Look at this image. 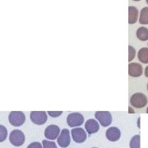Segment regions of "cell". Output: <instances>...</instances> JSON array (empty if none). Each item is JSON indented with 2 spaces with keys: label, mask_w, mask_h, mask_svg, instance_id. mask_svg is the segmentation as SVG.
Returning <instances> with one entry per match:
<instances>
[{
  "label": "cell",
  "mask_w": 148,
  "mask_h": 148,
  "mask_svg": "<svg viewBox=\"0 0 148 148\" xmlns=\"http://www.w3.org/2000/svg\"><path fill=\"white\" fill-rule=\"evenodd\" d=\"M145 76H146L147 77H148V66L146 68V69H145Z\"/></svg>",
  "instance_id": "cell-23"
},
{
  "label": "cell",
  "mask_w": 148,
  "mask_h": 148,
  "mask_svg": "<svg viewBox=\"0 0 148 148\" xmlns=\"http://www.w3.org/2000/svg\"><path fill=\"white\" fill-rule=\"evenodd\" d=\"M95 117L103 127H109L112 123V115L109 111H96Z\"/></svg>",
  "instance_id": "cell-4"
},
{
  "label": "cell",
  "mask_w": 148,
  "mask_h": 148,
  "mask_svg": "<svg viewBox=\"0 0 148 148\" xmlns=\"http://www.w3.org/2000/svg\"><path fill=\"white\" fill-rule=\"evenodd\" d=\"M71 135H72L73 140L77 143H84L87 138L86 131L82 127H74V128H73L71 131Z\"/></svg>",
  "instance_id": "cell-7"
},
{
  "label": "cell",
  "mask_w": 148,
  "mask_h": 148,
  "mask_svg": "<svg viewBox=\"0 0 148 148\" xmlns=\"http://www.w3.org/2000/svg\"><path fill=\"white\" fill-rule=\"evenodd\" d=\"M147 114H148V107H147Z\"/></svg>",
  "instance_id": "cell-26"
},
{
  "label": "cell",
  "mask_w": 148,
  "mask_h": 148,
  "mask_svg": "<svg viewBox=\"0 0 148 148\" xmlns=\"http://www.w3.org/2000/svg\"><path fill=\"white\" fill-rule=\"evenodd\" d=\"M135 54H136L135 49L131 45H129L128 46V61L129 62H131L132 59L135 58Z\"/></svg>",
  "instance_id": "cell-20"
},
{
  "label": "cell",
  "mask_w": 148,
  "mask_h": 148,
  "mask_svg": "<svg viewBox=\"0 0 148 148\" xmlns=\"http://www.w3.org/2000/svg\"><path fill=\"white\" fill-rule=\"evenodd\" d=\"M133 1H137V2H138V1H141V0H133Z\"/></svg>",
  "instance_id": "cell-24"
},
{
  "label": "cell",
  "mask_w": 148,
  "mask_h": 148,
  "mask_svg": "<svg viewBox=\"0 0 148 148\" xmlns=\"http://www.w3.org/2000/svg\"><path fill=\"white\" fill-rule=\"evenodd\" d=\"M67 123L69 127H78L84 123V117L80 113H72L68 115Z\"/></svg>",
  "instance_id": "cell-5"
},
{
  "label": "cell",
  "mask_w": 148,
  "mask_h": 148,
  "mask_svg": "<svg viewBox=\"0 0 148 148\" xmlns=\"http://www.w3.org/2000/svg\"><path fill=\"white\" fill-rule=\"evenodd\" d=\"M8 136V131L3 125H0V142H3L7 138Z\"/></svg>",
  "instance_id": "cell-18"
},
{
  "label": "cell",
  "mask_w": 148,
  "mask_h": 148,
  "mask_svg": "<svg viewBox=\"0 0 148 148\" xmlns=\"http://www.w3.org/2000/svg\"><path fill=\"white\" fill-rule=\"evenodd\" d=\"M9 140L11 144L14 147H21L25 143V135L21 130L15 129L11 132Z\"/></svg>",
  "instance_id": "cell-3"
},
{
  "label": "cell",
  "mask_w": 148,
  "mask_h": 148,
  "mask_svg": "<svg viewBox=\"0 0 148 148\" xmlns=\"http://www.w3.org/2000/svg\"><path fill=\"white\" fill-rule=\"evenodd\" d=\"M85 128H86V131L87 132V133L93 134V133H95V132H97L99 131L100 125H99V123H98L97 120L88 119L87 121L86 122Z\"/></svg>",
  "instance_id": "cell-12"
},
{
  "label": "cell",
  "mask_w": 148,
  "mask_h": 148,
  "mask_svg": "<svg viewBox=\"0 0 148 148\" xmlns=\"http://www.w3.org/2000/svg\"><path fill=\"white\" fill-rule=\"evenodd\" d=\"M43 148H58L57 145L54 142H50L48 140H44L42 142Z\"/></svg>",
  "instance_id": "cell-19"
},
{
  "label": "cell",
  "mask_w": 148,
  "mask_h": 148,
  "mask_svg": "<svg viewBox=\"0 0 148 148\" xmlns=\"http://www.w3.org/2000/svg\"><path fill=\"white\" fill-rule=\"evenodd\" d=\"M138 19V9L136 7H128V23L135 24Z\"/></svg>",
  "instance_id": "cell-13"
},
{
  "label": "cell",
  "mask_w": 148,
  "mask_h": 148,
  "mask_svg": "<svg viewBox=\"0 0 148 148\" xmlns=\"http://www.w3.org/2000/svg\"><path fill=\"white\" fill-rule=\"evenodd\" d=\"M140 139H141V137L139 134L132 137L129 143L130 148H140V141H141Z\"/></svg>",
  "instance_id": "cell-17"
},
{
  "label": "cell",
  "mask_w": 148,
  "mask_h": 148,
  "mask_svg": "<svg viewBox=\"0 0 148 148\" xmlns=\"http://www.w3.org/2000/svg\"><path fill=\"white\" fill-rule=\"evenodd\" d=\"M48 114H49V116L56 118V117L60 116L63 114V112L62 111H48Z\"/></svg>",
  "instance_id": "cell-21"
},
{
  "label": "cell",
  "mask_w": 148,
  "mask_h": 148,
  "mask_svg": "<svg viewBox=\"0 0 148 148\" xmlns=\"http://www.w3.org/2000/svg\"><path fill=\"white\" fill-rule=\"evenodd\" d=\"M47 114L45 111L31 112V120L36 125H43L47 122Z\"/></svg>",
  "instance_id": "cell-6"
},
{
  "label": "cell",
  "mask_w": 148,
  "mask_h": 148,
  "mask_svg": "<svg viewBox=\"0 0 148 148\" xmlns=\"http://www.w3.org/2000/svg\"><path fill=\"white\" fill-rule=\"evenodd\" d=\"M60 128L57 125H49L45 130V137L49 140H55L60 135Z\"/></svg>",
  "instance_id": "cell-8"
},
{
  "label": "cell",
  "mask_w": 148,
  "mask_h": 148,
  "mask_svg": "<svg viewBox=\"0 0 148 148\" xmlns=\"http://www.w3.org/2000/svg\"><path fill=\"white\" fill-rule=\"evenodd\" d=\"M147 90H148V83H147Z\"/></svg>",
  "instance_id": "cell-27"
},
{
  "label": "cell",
  "mask_w": 148,
  "mask_h": 148,
  "mask_svg": "<svg viewBox=\"0 0 148 148\" xmlns=\"http://www.w3.org/2000/svg\"><path fill=\"white\" fill-rule=\"evenodd\" d=\"M121 136L120 130L115 127H109L106 131V138L110 142H116Z\"/></svg>",
  "instance_id": "cell-11"
},
{
  "label": "cell",
  "mask_w": 148,
  "mask_h": 148,
  "mask_svg": "<svg viewBox=\"0 0 148 148\" xmlns=\"http://www.w3.org/2000/svg\"><path fill=\"white\" fill-rule=\"evenodd\" d=\"M27 148H43V146L41 145L40 143H38V142H35V143H31Z\"/></svg>",
  "instance_id": "cell-22"
},
{
  "label": "cell",
  "mask_w": 148,
  "mask_h": 148,
  "mask_svg": "<svg viewBox=\"0 0 148 148\" xmlns=\"http://www.w3.org/2000/svg\"><path fill=\"white\" fill-rule=\"evenodd\" d=\"M147 97L143 93H135L130 97V104L132 105V106L138 109L145 107L147 106Z\"/></svg>",
  "instance_id": "cell-2"
},
{
  "label": "cell",
  "mask_w": 148,
  "mask_h": 148,
  "mask_svg": "<svg viewBox=\"0 0 148 148\" xmlns=\"http://www.w3.org/2000/svg\"><path fill=\"white\" fill-rule=\"evenodd\" d=\"M92 148H97V147H92Z\"/></svg>",
  "instance_id": "cell-28"
},
{
  "label": "cell",
  "mask_w": 148,
  "mask_h": 148,
  "mask_svg": "<svg viewBox=\"0 0 148 148\" xmlns=\"http://www.w3.org/2000/svg\"><path fill=\"white\" fill-rule=\"evenodd\" d=\"M143 66L138 63H130L128 65V74L133 77H138L143 75Z\"/></svg>",
  "instance_id": "cell-10"
},
{
  "label": "cell",
  "mask_w": 148,
  "mask_h": 148,
  "mask_svg": "<svg viewBox=\"0 0 148 148\" xmlns=\"http://www.w3.org/2000/svg\"><path fill=\"white\" fill-rule=\"evenodd\" d=\"M146 2H147V3L148 4V0H146Z\"/></svg>",
  "instance_id": "cell-25"
},
{
  "label": "cell",
  "mask_w": 148,
  "mask_h": 148,
  "mask_svg": "<svg viewBox=\"0 0 148 148\" xmlns=\"http://www.w3.org/2000/svg\"><path fill=\"white\" fill-rule=\"evenodd\" d=\"M138 58L143 64H148V48L140 49L138 51Z\"/></svg>",
  "instance_id": "cell-15"
},
{
  "label": "cell",
  "mask_w": 148,
  "mask_h": 148,
  "mask_svg": "<svg viewBox=\"0 0 148 148\" xmlns=\"http://www.w3.org/2000/svg\"><path fill=\"white\" fill-rule=\"evenodd\" d=\"M8 120L12 126L20 127L26 121V116L21 111H12L8 115Z\"/></svg>",
  "instance_id": "cell-1"
},
{
  "label": "cell",
  "mask_w": 148,
  "mask_h": 148,
  "mask_svg": "<svg viewBox=\"0 0 148 148\" xmlns=\"http://www.w3.org/2000/svg\"><path fill=\"white\" fill-rule=\"evenodd\" d=\"M139 22L142 25H148V7L143 8L141 11Z\"/></svg>",
  "instance_id": "cell-16"
},
{
  "label": "cell",
  "mask_w": 148,
  "mask_h": 148,
  "mask_svg": "<svg viewBox=\"0 0 148 148\" xmlns=\"http://www.w3.org/2000/svg\"><path fill=\"white\" fill-rule=\"evenodd\" d=\"M70 142H71L70 132H69V129L64 128V129H63L61 131L60 135L58 138V144L59 145V147H61L63 148H66L69 146Z\"/></svg>",
  "instance_id": "cell-9"
},
{
  "label": "cell",
  "mask_w": 148,
  "mask_h": 148,
  "mask_svg": "<svg viewBox=\"0 0 148 148\" xmlns=\"http://www.w3.org/2000/svg\"><path fill=\"white\" fill-rule=\"evenodd\" d=\"M136 35L138 40L142 41L148 40V28L144 27H141L138 28L136 32Z\"/></svg>",
  "instance_id": "cell-14"
}]
</instances>
